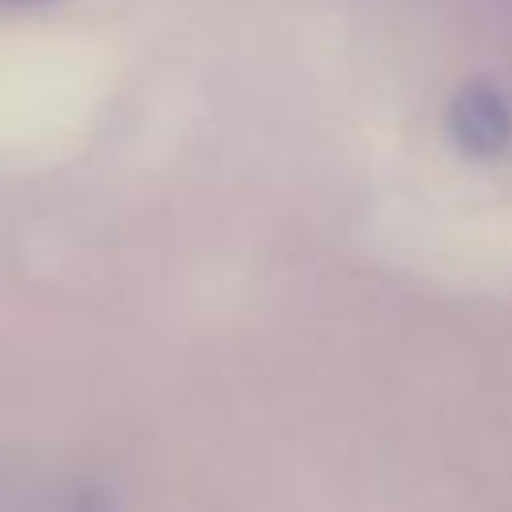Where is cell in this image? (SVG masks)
Listing matches in <instances>:
<instances>
[{
	"label": "cell",
	"mask_w": 512,
	"mask_h": 512,
	"mask_svg": "<svg viewBox=\"0 0 512 512\" xmlns=\"http://www.w3.org/2000/svg\"><path fill=\"white\" fill-rule=\"evenodd\" d=\"M448 124H452L456 144L464 152H472V156H500L512 144L508 100L492 84H484V80H472V84H464L456 92Z\"/></svg>",
	"instance_id": "obj_1"
},
{
	"label": "cell",
	"mask_w": 512,
	"mask_h": 512,
	"mask_svg": "<svg viewBox=\"0 0 512 512\" xmlns=\"http://www.w3.org/2000/svg\"><path fill=\"white\" fill-rule=\"evenodd\" d=\"M4 4H36V0H4Z\"/></svg>",
	"instance_id": "obj_2"
}]
</instances>
